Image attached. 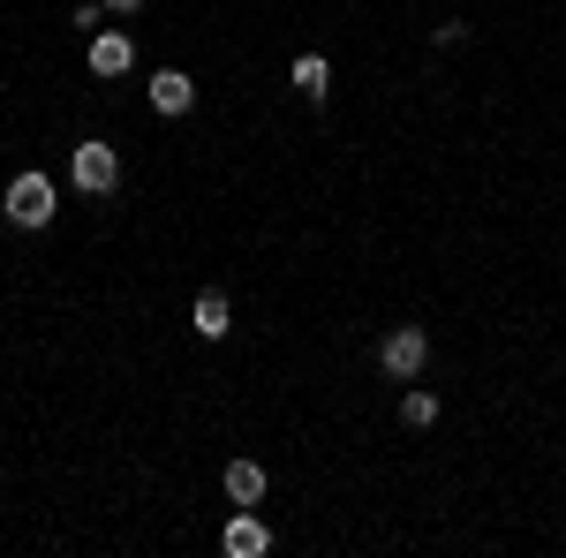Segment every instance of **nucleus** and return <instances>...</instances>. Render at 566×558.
<instances>
[{
  "label": "nucleus",
  "instance_id": "1",
  "mask_svg": "<svg viewBox=\"0 0 566 558\" xmlns=\"http://www.w3.org/2000/svg\"><path fill=\"white\" fill-rule=\"evenodd\" d=\"M0 212H8V227H23V234H39V227H53V212H61V189H53V173L23 167L8 189H0Z\"/></svg>",
  "mask_w": 566,
  "mask_h": 558
},
{
  "label": "nucleus",
  "instance_id": "2",
  "mask_svg": "<svg viewBox=\"0 0 566 558\" xmlns=\"http://www.w3.org/2000/svg\"><path fill=\"white\" fill-rule=\"evenodd\" d=\"M423 362H431V333L423 325H392L386 340H378V370H386L392 386H416Z\"/></svg>",
  "mask_w": 566,
  "mask_h": 558
},
{
  "label": "nucleus",
  "instance_id": "3",
  "mask_svg": "<svg viewBox=\"0 0 566 558\" xmlns=\"http://www.w3.org/2000/svg\"><path fill=\"white\" fill-rule=\"evenodd\" d=\"M69 181H76L84 197H114V189H122V151L98 144V136H84V144L69 151Z\"/></svg>",
  "mask_w": 566,
  "mask_h": 558
},
{
  "label": "nucleus",
  "instance_id": "4",
  "mask_svg": "<svg viewBox=\"0 0 566 558\" xmlns=\"http://www.w3.org/2000/svg\"><path fill=\"white\" fill-rule=\"evenodd\" d=\"M84 61H91V76H98V84H122V76L136 69V45H129V31H91Z\"/></svg>",
  "mask_w": 566,
  "mask_h": 558
},
{
  "label": "nucleus",
  "instance_id": "5",
  "mask_svg": "<svg viewBox=\"0 0 566 558\" xmlns=\"http://www.w3.org/2000/svg\"><path fill=\"white\" fill-rule=\"evenodd\" d=\"M219 551H227V558H264V551H272V528H264L258 506H234V520L219 528Z\"/></svg>",
  "mask_w": 566,
  "mask_h": 558
},
{
  "label": "nucleus",
  "instance_id": "6",
  "mask_svg": "<svg viewBox=\"0 0 566 558\" xmlns=\"http://www.w3.org/2000/svg\"><path fill=\"white\" fill-rule=\"evenodd\" d=\"M144 98H151L167 122H181V114L197 106V76H181V69H151V76H144Z\"/></svg>",
  "mask_w": 566,
  "mask_h": 558
},
{
  "label": "nucleus",
  "instance_id": "7",
  "mask_svg": "<svg viewBox=\"0 0 566 558\" xmlns=\"http://www.w3.org/2000/svg\"><path fill=\"white\" fill-rule=\"evenodd\" d=\"M189 325H197V340H227L234 333V302L219 295V287H205V295L189 302Z\"/></svg>",
  "mask_w": 566,
  "mask_h": 558
},
{
  "label": "nucleus",
  "instance_id": "8",
  "mask_svg": "<svg viewBox=\"0 0 566 558\" xmlns=\"http://www.w3.org/2000/svg\"><path fill=\"white\" fill-rule=\"evenodd\" d=\"M227 506H264V461H227Z\"/></svg>",
  "mask_w": 566,
  "mask_h": 558
},
{
  "label": "nucleus",
  "instance_id": "9",
  "mask_svg": "<svg viewBox=\"0 0 566 558\" xmlns=\"http://www.w3.org/2000/svg\"><path fill=\"white\" fill-rule=\"evenodd\" d=\"M295 91H303L310 106H325V98H333V61H325V53H303V61H295Z\"/></svg>",
  "mask_w": 566,
  "mask_h": 558
},
{
  "label": "nucleus",
  "instance_id": "10",
  "mask_svg": "<svg viewBox=\"0 0 566 558\" xmlns=\"http://www.w3.org/2000/svg\"><path fill=\"white\" fill-rule=\"evenodd\" d=\"M400 423H408V430H431L438 423V392H423V386L400 392Z\"/></svg>",
  "mask_w": 566,
  "mask_h": 558
},
{
  "label": "nucleus",
  "instance_id": "11",
  "mask_svg": "<svg viewBox=\"0 0 566 558\" xmlns=\"http://www.w3.org/2000/svg\"><path fill=\"white\" fill-rule=\"evenodd\" d=\"M106 15H144V0H106Z\"/></svg>",
  "mask_w": 566,
  "mask_h": 558
}]
</instances>
